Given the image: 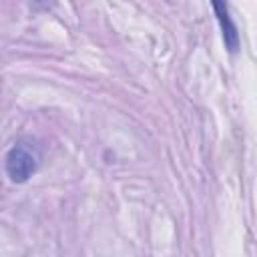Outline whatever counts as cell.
Returning a JSON list of instances; mask_svg holds the SVG:
<instances>
[{
  "label": "cell",
  "mask_w": 257,
  "mask_h": 257,
  "mask_svg": "<svg viewBox=\"0 0 257 257\" xmlns=\"http://www.w3.org/2000/svg\"><path fill=\"white\" fill-rule=\"evenodd\" d=\"M213 10L217 14V20L221 24V30H223V40H225V46L235 52L237 46H239V34H237V26L233 24L231 16H229V10L223 2H213Z\"/></svg>",
  "instance_id": "7a4b0ae2"
},
{
  "label": "cell",
  "mask_w": 257,
  "mask_h": 257,
  "mask_svg": "<svg viewBox=\"0 0 257 257\" xmlns=\"http://www.w3.org/2000/svg\"><path fill=\"white\" fill-rule=\"evenodd\" d=\"M36 167H38V155L34 149H30L24 143L14 145L6 153V173L14 183L28 181L36 173Z\"/></svg>",
  "instance_id": "6da1fadb"
}]
</instances>
